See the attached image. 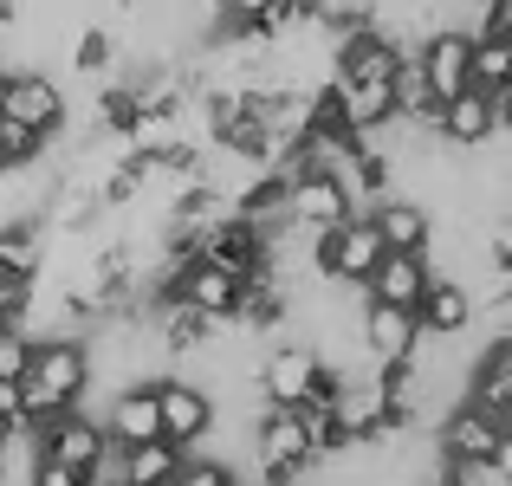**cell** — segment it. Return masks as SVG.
<instances>
[{
	"label": "cell",
	"instance_id": "6da1fadb",
	"mask_svg": "<svg viewBox=\"0 0 512 486\" xmlns=\"http://www.w3.org/2000/svg\"><path fill=\"white\" fill-rule=\"evenodd\" d=\"M91 396V350L85 337H39L20 376V415L46 428L59 409H78Z\"/></svg>",
	"mask_w": 512,
	"mask_h": 486
},
{
	"label": "cell",
	"instance_id": "7a4b0ae2",
	"mask_svg": "<svg viewBox=\"0 0 512 486\" xmlns=\"http://www.w3.org/2000/svg\"><path fill=\"white\" fill-rule=\"evenodd\" d=\"M435 448H441V461H487L512 480V428L500 415L474 409V402H454L435 422Z\"/></svg>",
	"mask_w": 512,
	"mask_h": 486
},
{
	"label": "cell",
	"instance_id": "3957f363",
	"mask_svg": "<svg viewBox=\"0 0 512 486\" xmlns=\"http://www.w3.org/2000/svg\"><path fill=\"white\" fill-rule=\"evenodd\" d=\"M318 350H312V337H299V331H279L273 337V350H266L260 363H253V389H260V402H279V409H299L305 402V389L318 383Z\"/></svg>",
	"mask_w": 512,
	"mask_h": 486
},
{
	"label": "cell",
	"instance_id": "277c9868",
	"mask_svg": "<svg viewBox=\"0 0 512 486\" xmlns=\"http://www.w3.org/2000/svg\"><path fill=\"white\" fill-rule=\"evenodd\" d=\"M156 422H163L169 448H195L214 428V396L188 376H156Z\"/></svg>",
	"mask_w": 512,
	"mask_h": 486
},
{
	"label": "cell",
	"instance_id": "5b68a950",
	"mask_svg": "<svg viewBox=\"0 0 512 486\" xmlns=\"http://www.w3.org/2000/svg\"><path fill=\"white\" fill-rule=\"evenodd\" d=\"M104 428H98V415L78 402V409H59L46 428H39V461H59V467H78V474H91V467L104 461Z\"/></svg>",
	"mask_w": 512,
	"mask_h": 486
},
{
	"label": "cell",
	"instance_id": "8992f818",
	"mask_svg": "<svg viewBox=\"0 0 512 486\" xmlns=\"http://www.w3.org/2000/svg\"><path fill=\"white\" fill-rule=\"evenodd\" d=\"M0 117H20V124H33L39 137H59L65 117H72V104H65V85L46 72V65H20L7 85V111Z\"/></svg>",
	"mask_w": 512,
	"mask_h": 486
},
{
	"label": "cell",
	"instance_id": "52a82bcc",
	"mask_svg": "<svg viewBox=\"0 0 512 486\" xmlns=\"http://www.w3.org/2000/svg\"><path fill=\"white\" fill-rule=\"evenodd\" d=\"M357 214V201L344 195V182L331 169H305V175H292V195H286V221H299V227H312V234H325V227H338Z\"/></svg>",
	"mask_w": 512,
	"mask_h": 486
},
{
	"label": "cell",
	"instance_id": "ba28073f",
	"mask_svg": "<svg viewBox=\"0 0 512 486\" xmlns=\"http://www.w3.org/2000/svg\"><path fill=\"white\" fill-rule=\"evenodd\" d=\"M98 428H104V441H111V448L163 441V422H156V383H124V389H111Z\"/></svg>",
	"mask_w": 512,
	"mask_h": 486
},
{
	"label": "cell",
	"instance_id": "9c48e42d",
	"mask_svg": "<svg viewBox=\"0 0 512 486\" xmlns=\"http://www.w3.org/2000/svg\"><path fill=\"white\" fill-rule=\"evenodd\" d=\"M467 52H474V33H467V26H441V33H428L422 46H415L422 78L441 104H448L454 91H467Z\"/></svg>",
	"mask_w": 512,
	"mask_h": 486
},
{
	"label": "cell",
	"instance_id": "30bf717a",
	"mask_svg": "<svg viewBox=\"0 0 512 486\" xmlns=\"http://www.w3.org/2000/svg\"><path fill=\"white\" fill-rule=\"evenodd\" d=\"M428 279H435V273H428L422 253H396V247H389L383 260L370 266L363 292H370L376 305H409V312H415V305H422V292H428Z\"/></svg>",
	"mask_w": 512,
	"mask_h": 486
},
{
	"label": "cell",
	"instance_id": "8fae6325",
	"mask_svg": "<svg viewBox=\"0 0 512 486\" xmlns=\"http://www.w3.org/2000/svg\"><path fill=\"white\" fill-rule=\"evenodd\" d=\"M253 461H312V435H305V415L299 409H279V402H266L260 415H253Z\"/></svg>",
	"mask_w": 512,
	"mask_h": 486
},
{
	"label": "cell",
	"instance_id": "7c38bea8",
	"mask_svg": "<svg viewBox=\"0 0 512 486\" xmlns=\"http://www.w3.org/2000/svg\"><path fill=\"white\" fill-rule=\"evenodd\" d=\"M357 337H363V350H370L376 363L383 357H409L415 350V337H422V318L409 312V305H363V318H357Z\"/></svg>",
	"mask_w": 512,
	"mask_h": 486
},
{
	"label": "cell",
	"instance_id": "4fadbf2b",
	"mask_svg": "<svg viewBox=\"0 0 512 486\" xmlns=\"http://www.w3.org/2000/svg\"><path fill=\"white\" fill-rule=\"evenodd\" d=\"M474 305H480V299L461 286V279H428L415 318H422L428 337H467V331H474Z\"/></svg>",
	"mask_w": 512,
	"mask_h": 486
},
{
	"label": "cell",
	"instance_id": "5bb4252c",
	"mask_svg": "<svg viewBox=\"0 0 512 486\" xmlns=\"http://www.w3.org/2000/svg\"><path fill=\"white\" fill-rule=\"evenodd\" d=\"M331 91H338V117H344L350 137H363V130H383L389 117H396L389 78H331Z\"/></svg>",
	"mask_w": 512,
	"mask_h": 486
},
{
	"label": "cell",
	"instance_id": "9a60e30c",
	"mask_svg": "<svg viewBox=\"0 0 512 486\" xmlns=\"http://www.w3.org/2000/svg\"><path fill=\"white\" fill-rule=\"evenodd\" d=\"M376 221V234H383V247H396V253H422L428 247V208L415 195H376L370 208H363Z\"/></svg>",
	"mask_w": 512,
	"mask_h": 486
},
{
	"label": "cell",
	"instance_id": "2e32d148",
	"mask_svg": "<svg viewBox=\"0 0 512 486\" xmlns=\"http://www.w3.org/2000/svg\"><path fill=\"white\" fill-rule=\"evenodd\" d=\"M175 299H188L195 312H208V318H234V299H240V279L234 273H221V266H208V260H188L182 266V279H175Z\"/></svg>",
	"mask_w": 512,
	"mask_h": 486
},
{
	"label": "cell",
	"instance_id": "e0dca14e",
	"mask_svg": "<svg viewBox=\"0 0 512 486\" xmlns=\"http://www.w3.org/2000/svg\"><path fill=\"white\" fill-rule=\"evenodd\" d=\"M467 91H487V98L512 91V39H474V52H467Z\"/></svg>",
	"mask_w": 512,
	"mask_h": 486
},
{
	"label": "cell",
	"instance_id": "ac0fdd59",
	"mask_svg": "<svg viewBox=\"0 0 512 486\" xmlns=\"http://www.w3.org/2000/svg\"><path fill=\"white\" fill-rule=\"evenodd\" d=\"M117 26H98V20H85V26H72V72H85V78H111V65H117Z\"/></svg>",
	"mask_w": 512,
	"mask_h": 486
},
{
	"label": "cell",
	"instance_id": "d6986e66",
	"mask_svg": "<svg viewBox=\"0 0 512 486\" xmlns=\"http://www.w3.org/2000/svg\"><path fill=\"white\" fill-rule=\"evenodd\" d=\"M169 486H247L227 461H208V454H182V467L169 474Z\"/></svg>",
	"mask_w": 512,
	"mask_h": 486
},
{
	"label": "cell",
	"instance_id": "ffe728a7",
	"mask_svg": "<svg viewBox=\"0 0 512 486\" xmlns=\"http://www.w3.org/2000/svg\"><path fill=\"white\" fill-rule=\"evenodd\" d=\"M26 357H33V337L26 331H0V376H7V383L26 376Z\"/></svg>",
	"mask_w": 512,
	"mask_h": 486
},
{
	"label": "cell",
	"instance_id": "44dd1931",
	"mask_svg": "<svg viewBox=\"0 0 512 486\" xmlns=\"http://www.w3.org/2000/svg\"><path fill=\"white\" fill-rule=\"evenodd\" d=\"M33 486H91V474H78V467H59V461H39V467H33Z\"/></svg>",
	"mask_w": 512,
	"mask_h": 486
},
{
	"label": "cell",
	"instance_id": "7402d4cb",
	"mask_svg": "<svg viewBox=\"0 0 512 486\" xmlns=\"http://www.w3.org/2000/svg\"><path fill=\"white\" fill-rule=\"evenodd\" d=\"M13 422H20V383L0 376V428H13Z\"/></svg>",
	"mask_w": 512,
	"mask_h": 486
},
{
	"label": "cell",
	"instance_id": "603a6c76",
	"mask_svg": "<svg viewBox=\"0 0 512 486\" xmlns=\"http://www.w3.org/2000/svg\"><path fill=\"white\" fill-rule=\"evenodd\" d=\"M221 7H227V13H247V20H253V13H260L266 0H221Z\"/></svg>",
	"mask_w": 512,
	"mask_h": 486
},
{
	"label": "cell",
	"instance_id": "cb8c5ba5",
	"mask_svg": "<svg viewBox=\"0 0 512 486\" xmlns=\"http://www.w3.org/2000/svg\"><path fill=\"white\" fill-rule=\"evenodd\" d=\"M7 85H13V65L0 59V111H7Z\"/></svg>",
	"mask_w": 512,
	"mask_h": 486
},
{
	"label": "cell",
	"instance_id": "d4e9b609",
	"mask_svg": "<svg viewBox=\"0 0 512 486\" xmlns=\"http://www.w3.org/2000/svg\"><path fill=\"white\" fill-rule=\"evenodd\" d=\"M0 169H7V156H0Z\"/></svg>",
	"mask_w": 512,
	"mask_h": 486
}]
</instances>
